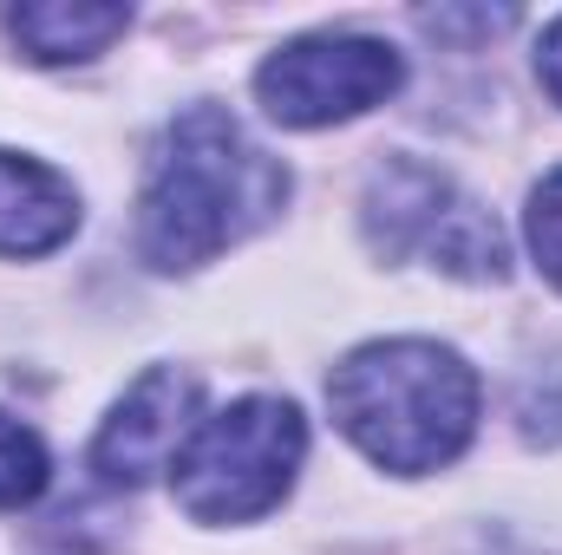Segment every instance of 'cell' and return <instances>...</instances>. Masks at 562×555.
Listing matches in <instances>:
<instances>
[{
    "label": "cell",
    "instance_id": "obj_5",
    "mask_svg": "<svg viewBox=\"0 0 562 555\" xmlns=\"http://www.w3.org/2000/svg\"><path fill=\"white\" fill-rule=\"evenodd\" d=\"M406 79V59L386 39L367 33H307L288 39L262 59L256 72V99L276 125L294 132H321L340 118H360L373 105H386Z\"/></svg>",
    "mask_w": 562,
    "mask_h": 555
},
{
    "label": "cell",
    "instance_id": "obj_10",
    "mask_svg": "<svg viewBox=\"0 0 562 555\" xmlns=\"http://www.w3.org/2000/svg\"><path fill=\"white\" fill-rule=\"evenodd\" d=\"M524 236H530V256L537 269L562 287V163L530 190V209H524Z\"/></svg>",
    "mask_w": 562,
    "mask_h": 555
},
{
    "label": "cell",
    "instance_id": "obj_11",
    "mask_svg": "<svg viewBox=\"0 0 562 555\" xmlns=\"http://www.w3.org/2000/svg\"><path fill=\"white\" fill-rule=\"evenodd\" d=\"M537 79H543V92L562 105V13L543 26V39H537Z\"/></svg>",
    "mask_w": 562,
    "mask_h": 555
},
{
    "label": "cell",
    "instance_id": "obj_1",
    "mask_svg": "<svg viewBox=\"0 0 562 555\" xmlns=\"http://www.w3.org/2000/svg\"><path fill=\"white\" fill-rule=\"evenodd\" d=\"M288 170L223 105H190L164 125L138 196V256L157 275H190L276 223Z\"/></svg>",
    "mask_w": 562,
    "mask_h": 555
},
{
    "label": "cell",
    "instance_id": "obj_2",
    "mask_svg": "<svg viewBox=\"0 0 562 555\" xmlns=\"http://www.w3.org/2000/svg\"><path fill=\"white\" fill-rule=\"evenodd\" d=\"M327 406L380 471L419 477L471 444L477 373L438 340H373L334 366Z\"/></svg>",
    "mask_w": 562,
    "mask_h": 555
},
{
    "label": "cell",
    "instance_id": "obj_6",
    "mask_svg": "<svg viewBox=\"0 0 562 555\" xmlns=\"http://www.w3.org/2000/svg\"><path fill=\"white\" fill-rule=\"evenodd\" d=\"M196 431V380L177 366H150L138 386L119 399V412L105 418L92 464L105 484H150L157 471L177 464V451Z\"/></svg>",
    "mask_w": 562,
    "mask_h": 555
},
{
    "label": "cell",
    "instance_id": "obj_7",
    "mask_svg": "<svg viewBox=\"0 0 562 555\" xmlns=\"http://www.w3.org/2000/svg\"><path fill=\"white\" fill-rule=\"evenodd\" d=\"M79 229V196L59 170L0 150V256H46Z\"/></svg>",
    "mask_w": 562,
    "mask_h": 555
},
{
    "label": "cell",
    "instance_id": "obj_4",
    "mask_svg": "<svg viewBox=\"0 0 562 555\" xmlns=\"http://www.w3.org/2000/svg\"><path fill=\"white\" fill-rule=\"evenodd\" d=\"M367 242L400 262V256H431V269L464 281H504L510 269V249H504V229L471 203L458 196V183L445 170H431L419 157H386L367 183Z\"/></svg>",
    "mask_w": 562,
    "mask_h": 555
},
{
    "label": "cell",
    "instance_id": "obj_8",
    "mask_svg": "<svg viewBox=\"0 0 562 555\" xmlns=\"http://www.w3.org/2000/svg\"><path fill=\"white\" fill-rule=\"evenodd\" d=\"M132 26L125 7H99V0H26L7 13V33L26 59L40 66H79L99 59L119 33Z\"/></svg>",
    "mask_w": 562,
    "mask_h": 555
},
{
    "label": "cell",
    "instance_id": "obj_3",
    "mask_svg": "<svg viewBox=\"0 0 562 555\" xmlns=\"http://www.w3.org/2000/svg\"><path fill=\"white\" fill-rule=\"evenodd\" d=\"M307 451V418L288 399H236L196 418L190 444L170 464L177 503L196 523H256L269 517Z\"/></svg>",
    "mask_w": 562,
    "mask_h": 555
},
{
    "label": "cell",
    "instance_id": "obj_9",
    "mask_svg": "<svg viewBox=\"0 0 562 555\" xmlns=\"http://www.w3.org/2000/svg\"><path fill=\"white\" fill-rule=\"evenodd\" d=\"M46 490V444L33 438V424L0 412V510H20Z\"/></svg>",
    "mask_w": 562,
    "mask_h": 555
}]
</instances>
